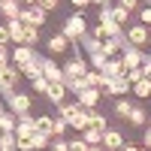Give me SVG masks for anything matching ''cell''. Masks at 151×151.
Listing matches in <instances>:
<instances>
[{"instance_id":"obj_53","label":"cell","mask_w":151,"mask_h":151,"mask_svg":"<svg viewBox=\"0 0 151 151\" xmlns=\"http://www.w3.org/2000/svg\"><path fill=\"white\" fill-rule=\"evenodd\" d=\"M45 151H52V148H45Z\"/></svg>"},{"instance_id":"obj_8","label":"cell","mask_w":151,"mask_h":151,"mask_svg":"<svg viewBox=\"0 0 151 151\" xmlns=\"http://www.w3.org/2000/svg\"><path fill=\"white\" fill-rule=\"evenodd\" d=\"M127 33H121V36H109V40H103V55L106 58H118L124 52V45H127Z\"/></svg>"},{"instance_id":"obj_41","label":"cell","mask_w":151,"mask_h":151,"mask_svg":"<svg viewBox=\"0 0 151 151\" xmlns=\"http://www.w3.org/2000/svg\"><path fill=\"white\" fill-rule=\"evenodd\" d=\"M0 45H12V40H9V27H6V21L0 24Z\"/></svg>"},{"instance_id":"obj_12","label":"cell","mask_w":151,"mask_h":151,"mask_svg":"<svg viewBox=\"0 0 151 151\" xmlns=\"http://www.w3.org/2000/svg\"><path fill=\"white\" fill-rule=\"evenodd\" d=\"M21 9H24V3H21V0H0V15H3L6 21L21 18Z\"/></svg>"},{"instance_id":"obj_24","label":"cell","mask_w":151,"mask_h":151,"mask_svg":"<svg viewBox=\"0 0 151 151\" xmlns=\"http://www.w3.org/2000/svg\"><path fill=\"white\" fill-rule=\"evenodd\" d=\"M103 133H106V130H100V127H94V124H91V127L82 130V139H85L88 145H103Z\"/></svg>"},{"instance_id":"obj_23","label":"cell","mask_w":151,"mask_h":151,"mask_svg":"<svg viewBox=\"0 0 151 151\" xmlns=\"http://www.w3.org/2000/svg\"><path fill=\"white\" fill-rule=\"evenodd\" d=\"M79 112H82V106H79V100H76V103H67V100H64V103H60L58 106V115L60 118H67V124L76 118V115H79Z\"/></svg>"},{"instance_id":"obj_42","label":"cell","mask_w":151,"mask_h":151,"mask_svg":"<svg viewBox=\"0 0 151 151\" xmlns=\"http://www.w3.org/2000/svg\"><path fill=\"white\" fill-rule=\"evenodd\" d=\"M118 6H124L127 12H136L139 9V0H118Z\"/></svg>"},{"instance_id":"obj_37","label":"cell","mask_w":151,"mask_h":151,"mask_svg":"<svg viewBox=\"0 0 151 151\" xmlns=\"http://www.w3.org/2000/svg\"><path fill=\"white\" fill-rule=\"evenodd\" d=\"M124 76H127V82H130V85H136L139 79H145V73H142V67H133V70H127Z\"/></svg>"},{"instance_id":"obj_51","label":"cell","mask_w":151,"mask_h":151,"mask_svg":"<svg viewBox=\"0 0 151 151\" xmlns=\"http://www.w3.org/2000/svg\"><path fill=\"white\" fill-rule=\"evenodd\" d=\"M145 6H151V0H145Z\"/></svg>"},{"instance_id":"obj_9","label":"cell","mask_w":151,"mask_h":151,"mask_svg":"<svg viewBox=\"0 0 151 151\" xmlns=\"http://www.w3.org/2000/svg\"><path fill=\"white\" fill-rule=\"evenodd\" d=\"M130 82H127V76H118V79H112L106 88H103V97H124V94H130Z\"/></svg>"},{"instance_id":"obj_43","label":"cell","mask_w":151,"mask_h":151,"mask_svg":"<svg viewBox=\"0 0 151 151\" xmlns=\"http://www.w3.org/2000/svg\"><path fill=\"white\" fill-rule=\"evenodd\" d=\"M40 6H42L45 12H55V9L60 6V0H40Z\"/></svg>"},{"instance_id":"obj_15","label":"cell","mask_w":151,"mask_h":151,"mask_svg":"<svg viewBox=\"0 0 151 151\" xmlns=\"http://www.w3.org/2000/svg\"><path fill=\"white\" fill-rule=\"evenodd\" d=\"M15 124H18V115L3 109V103H0V133H15Z\"/></svg>"},{"instance_id":"obj_11","label":"cell","mask_w":151,"mask_h":151,"mask_svg":"<svg viewBox=\"0 0 151 151\" xmlns=\"http://www.w3.org/2000/svg\"><path fill=\"white\" fill-rule=\"evenodd\" d=\"M100 97H103V91H100V88H85V91L76 94V100H79L82 109H94V106L100 103Z\"/></svg>"},{"instance_id":"obj_4","label":"cell","mask_w":151,"mask_h":151,"mask_svg":"<svg viewBox=\"0 0 151 151\" xmlns=\"http://www.w3.org/2000/svg\"><path fill=\"white\" fill-rule=\"evenodd\" d=\"M45 18H48V12H45L40 3H30V6H24V9H21V21H24V24L42 27V24H45Z\"/></svg>"},{"instance_id":"obj_39","label":"cell","mask_w":151,"mask_h":151,"mask_svg":"<svg viewBox=\"0 0 151 151\" xmlns=\"http://www.w3.org/2000/svg\"><path fill=\"white\" fill-rule=\"evenodd\" d=\"M70 148H73V151H88V142L82 139V133L76 136V139H70Z\"/></svg>"},{"instance_id":"obj_50","label":"cell","mask_w":151,"mask_h":151,"mask_svg":"<svg viewBox=\"0 0 151 151\" xmlns=\"http://www.w3.org/2000/svg\"><path fill=\"white\" fill-rule=\"evenodd\" d=\"M21 3H24V6H30V3H40V0H21Z\"/></svg>"},{"instance_id":"obj_22","label":"cell","mask_w":151,"mask_h":151,"mask_svg":"<svg viewBox=\"0 0 151 151\" xmlns=\"http://www.w3.org/2000/svg\"><path fill=\"white\" fill-rule=\"evenodd\" d=\"M79 48L85 55H94V52H103V40H97V36H91V33H85L82 40H79Z\"/></svg>"},{"instance_id":"obj_21","label":"cell","mask_w":151,"mask_h":151,"mask_svg":"<svg viewBox=\"0 0 151 151\" xmlns=\"http://www.w3.org/2000/svg\"><path fill=\"white\" fill-rule=\"evenodd\" d=\"M100 73H103L109 82H112V79H118V76H124V64H121V58H109V60H106V67L100 70Z\"/></svg>"},{"instance_id":"obj_2","label":"cell","mask_w":151,"mask_h":151,"mask_svg":"<svg viewBox=\"0 0 151 151\" xmlns=\"http://www.w3.org/2000/svg\"><path fill=\"white\" fill-rule=\"evenodd\" d=\"M85 24H88V21H85V15H82V12H76V15H70V18L64 21V27H60V33H64L67 40H70V42H79L82 36L88 33V27H85Z\"/></svg>"},{"instance_id":"obj_32","label":"cell","mask_w":151,"mask_h":151,"mask_svg":"<svg viewBox=\"0 0 151 151\" xmlns=\"http://www.w3.org/2000/svg\"><path fill=\"white\" fill-rule=\"evenodd\" d=\"M24 45H40V27H33V24H27V30H24Z\"/></svg>"},{"instance_id":"obj_48","label":"cell","mask_w":151,"mask_h":151,"mask_svg":"<svg viewBox=\"0 0 151 151\" xmlns=\"http://www.w3.org/2000/svg\"><path fill=\"white\" fill-rule=\"evenodd\" d=\"M88 151H106L103 145H88Z\"/></svg>"},{"instance_id":"obj_19","label":"cell","mask_w":151,"mask_h":151,"mask_svg":"<svg viewBox=\"0 0 151 151\" xmlns=\"http://www.w3.org/2000/svg\"><path fill=\"white\" fill-rule=\"evenodd\" d=\"M67 94H70V91H67V85H64V82H52V85H48V91H45V97L52 100L55 106H60V103H64V100H67Z\"/></svg>"},{"instance_id":"obj_6","label":"cell","mask_w":151,"mask_h":151,"mask_svg":"<svg viewBox=\"0 0 151 151\" xmlns=\"http://www.w3.org/2000/svg\"><path fill=\"white\" fill-rule=\"evenodd\" d=\"M91 70V64H88L85 58H73L64 64V82H73V79H82V76Z\"/></svg>"},{"instance_id":"obj_40","label":"cell","mask_w":151,"mask_h":151,"mask_svg":"<svg viewBox=\"0 0 151 151\" xmlns=\"http://www.w3.org/2000/svg\"><path fill=\"white\" fill-rule=\"evenodd\" d=\"M139 21L145 27H151V6H139Z\"/></svg>"},{"instance_id":"obj_36","label":"cell","mask_w":151,"mask_h":151,"mask_svg":"<svg viewBox=\"0 0 151 151\" xmlns=\"http://www.w3.org/2000/svg\"><path fill=\"white\" fill-rule=\"evenodd\" d=\"M36 130L52 136V115H40V118H36Z\"/></svg>"},{"instance_id":"obj_52","label":"cell","mask_w":151,"mask_h":151,"mask_svg":"<svg viewBox=\"0 0 151 151\" xmlns=\"http://www.w3.org/2000/svg\"><path fill=\"white\" fill-rule=\"evenodd\" d=\"M0 151H3V142H0Z\"/></svg>"},{"instance_id":"obj_5","label":"cell","mask_w":151,"mask_h":151,"mask_svg":"<svg viewBox=\"0 0 151 151\" xmlns=\"http://www.w3.org/2000/svg\"><path fill=\"white\" fill-rule=\"evenodd\" d=\"M30 103H33V97H30V94H24V91H15L12 97H6V109H9V112H15V115L30 112Z\"/></svg>"},{"instance_id":"obj_47","label":"cell","mask_w":151,"mask_h":151,"mask_svg":"<svg viewBox=\"0 0 151 151\" xmlns=\"http://www.w3.org/2000/svg\"><path fill=\"white\" fill-rule=\"evenodd\" d=\"M121 151H142V145H133V142H124Z\"/></svg>"},{"instance_id":"obj_18","label":"cell","mask_w":151,"mask_h":151,"mask_svg":"<svg viewBox=\"0 0 151 151\" xmlns=\"http://www.w3.org/2000/svg\"><path fill=\"white\" fill-rule=\"evenodd\" d=\"M121 145H124V133L121 130H106L103 133V148L106 151H121Z\"/></svg>"},{"instance_id":"obj_1","label":"cell","mask_w":151,"mask_h":151,"mask_svg":"<svg viewBox=\"0 0 151 151\" xmlns=\"http://www.w3.org/2000/svg\"><path fill=\"white\" fill-rule=\"evenodd\" d=\"M24 79L21 76V70L15 67V64H6V67H0V97H12L15 94V85Z\"/></svg>"},{"instance_id":"obj_35","label":"cell","mask_w":151,"mask_h":151,"mask_svg":"<svg viewBox=\"0 0 151 151\" xmlns=\"http://www.w3.org/2000/svg\"><path fill=\"white\" fill-rule=\"evenodd\" d=\"M48 148H52V151H70V139H64V136H52Z\"/></svg>"},{"instance_id":"obj_27","label":"cell","mask_w":151,"mask_h":151,"mask_svg":"<svg viewBox=\"0 0 151 151\" xmlns=\"http://www.w3.org/2000/svg\"><path fill=\"white\" fill-rule=\"evenodd\" d=\"M70 127H73L76 133H82L85 127H91V115H88V109H82V112H79V115H76V118L70 121Z\"/></svg>"},{"instance_id":"obj_16","label":"cell","mask_w":151,"mask_h":151,"mask_svg":"<svg viewBox=\"0 0 151 151\" xmlns=\"http://www.w3.org/2000/svg\"><path fill=\"white\" fill-rule=\"evenodd\" d=\"M45 45H48V52H52V58H58V55H64L67 48H70V40H67L64 33H55V36H48Z\"/></svg>"},{"instance_id":"obj_34","label":"cell","mask_w":151,"mask_h":151,"mask_svg":"<svg viewBox=\"0 0 151 151\" xmlns=\"http://www.w3.org/2000/svg\"><path fill=\"white\" fill-rule=\"evenodd\" d=\"M106 60H109V58H106L103 52H94V55H88V64H91V70H103V67H106Z\"/></svg>"},{"instance_id":"obj_13","label":"cell","mask_w":151,"mask_h":151,"mask_svg":"<svg viewBox=\"0 0 151 151\" xmlns=\"http://www.w3.org/2000/svg\"><path fill=\"white\" fill-rule=\"evenodd\" d=\"M6 27H9L12 45H24V30H27V24H24L21 18H12V21H6Z\"/></svg>"},{"instance_id":"obj_25","label":"cell","mask_w":151,"mask_h":151,"mask_svg":"<svg viewBox=\"0 0 151 151\" xmlns=\"http://www.w3.org/2000/svg\"><path fill=\"white\" fill-rule=\"evenodd\" d=\"M127 121L133 124V127H145V124H148V112H145L142 106H133L130 115H127Z\"/></svg>"},{"instance_id":"obj_26","label":"cell","mask_w":151,"mask_h":151,"mask_svg":"<svg viewBox=\"0 0 151 151\" xmlns=\"http://www.w3.org/2000/svg\"><path fill=\"white\" fill-rule=\"evenodd\" d=\"M130 91L139 97V100H148V97H151V79H148V76H145V79H139V82L130 88Z\"/></svg>"},{"instance_id":"obj_3","label":"cell","mask_w":151,"mask_h":151,"mask_svg":"<svg viewBox=\"0 0 151 151\" xmlns=\"http://www.w3.org/2000/svg\"><path fill=\"white\" fill-rule=\"evenodd\" d=\"M148 55L142 52L139 45H133V42H127L124 45V52H121V64H124V73L127 70H133V67H142V60H145Z\"/></svg>"},{"instance_id":"obj_45","label":"cell","mask_w":151,"mask_h":151,"mask_svg":"<svg viewBox=\"0 0 151 151\" xmlns=\"http://www.w3.org/2000/svg\"><path fill=\"white\" fill-rule=\"evenodd\" d=\"M142 73H145V76H148V79H151V55H148V58L142 60Z\"/></svg>"},{"instance_id":"obj_7","label":"cell","mask_w":151,"mask_h":151,"mask_svg":"<svg viewBox=\"0 0 151 151\" xmlns=\"http://www.w3.org/2000/svg\"><path fill=\"white\" fill-rule=\"evenodd\" d=\"M124 33H127V40L133 42V45H148V40H151V27H145V24L139 21V24H127V30H124Z\"/></svg>"},{"instance_id":"obj_10","label":"cell","mask_w":151,"mask_h":151,"mask_svg":"<svg viewBox=\"0 0 151 151\" xmlns=\"http://www.w3.org/2000/svg\"><path fill=\"white\" fill-rule=\"evenodd\" d=\"M33 133H36V118H30V112L18 115V124H15V136H18V139H30Z\"/></svg>"},{"instance_id":"obj_46","label":"cell","mask_w":151,"mask_h":151,"mask_svg":"<svg viewBox=\"0 0 151 151\" xmlns=\"http://www.w3.org/2000/svg\"><path fill=\"white\" fill-rule=\"evenodd\" d=\"M142 148H148V151H151V127H148V130H145V136H142Z\"/></svg>"},{"instance_id":"obj_33","label":"cell","mask_w":151,"mask_h":151,"mask_svg":"<svg viewBox=\"0 0 151 151\" xmlns=\"http://www.w3.org/2000/svg\"><path fill=\"white\" fill-rule=\"evenodd\" d=\"M48 85H52V82H48L45 76H36V79H30V91H36V94H45V91H48Z\"/></svg>"},{"instance_id":"obj_38","label":"cell","mask_w":151,"mask_h":151,"mask_svg":"<svg viewBox=\"0 0 151 151\" xmlns=\"http://www.w3.org/2000/svg\"><path fill=\"white\" fill-rule=\"evenodd\" d=\"M6 64H12V48L0 45V67H6Z\"/></svg>"},{"instance_id":"obj_54","label":"cell","mask_w":151,"mask_h":151,"mask_svg":"<svg viewBox=\"0 0 151 151\" xmlns=\"http://www.w3.org/2000/svg\"><path fill=\"white\" fill-rule=\"evenodd\" d=\"M70 151H73V148H70Z\"/></svg>"},{"instance_id":"obj_17","label":"cell","mask_w":151,"mask_h":151,"mask_svg":"<svg viewBox=\"0 0 151 151\" xmlns=\"http://www.w3.org/2000/svg\"><path fill=\"white\" fill-rule=\"evenodd\" d=\"M33 58H36V52L30 45H12V64H15V67L27 64V60H33Z\"/></svg>"},{"instance_id":"obj_29","label":"cell","mask_w":151,"mask_h":151,"mask_svg":"<svg viewBox=\"0 0 151 151\" xmlns=\"http://www.w3.org/2000/svg\"><path fill=\"white\" fill-rule=\"evenodd\" d=\"M133 106H136V103H130V100H124V97H118V100H115V115H118V118H127Z\"/></svg>"},{"instance_id":"obj_31","label":"cell","mask_w":151,"mask_h":151,"mask_svg":"<svg viewBox=\"0 0 151 151\" xmlns=\"http://www.w3.org/2000/svg\"><path fill=\"white\" fill-rule=\"evenodd\" d=\"M112 15H115V21L121 24L124 30H127V21H130V12H127V9H124V6H118V3H115V6H112Z\"/></svg>"},{"instance_id":"obj_28","label":"cell","mask_w":151,"mask_h":151,"mask_svg":"<svg viewBox=\"0 0 151 151\" xmlns=\"http://www.w3.org/2000/svg\"><path fill=\"white\" fill-rule=\"evenodd\" d=\"M88 115H91V124H94V127L109 130V121H106V115H103V112H100L97 106H94V109H88Z\"/></svg>"},{"instance_id":"obj_49","label":"cell","mask_w":151,"mask_h":151,"mask_svg":"<svg viewBox=\"0 0 151 151\" xmlns=\"http://www.w3.org/2000/svg\"><path fill=\"white\" fill-rule=\"evenodd\" d=\"M91 3H100V6H109L112 0H91Z\"/></svg>"},{"instance_id":"obj_30","label":"cell","mask_w":151,"mask_h":151,"mask_svg":"<svg viewBox=\"0 0 151 151\" xmlns=\"http://www.w3.org/2000/svg\"><path fill=\"white\" fill-rule=\"evenodd\" d=\"M67 130H70V124H67V118H52V136H67Z\"/></svg>"},{"instance_id":"obj_14","label":"cell","mask_w":151,"mask_h":151,"mask_svg":"<svg viewBox=\"0 0 151 151\" xmlns=\"http://www.w3.org/2000/svg\"><path fill=\"white\" fill-rule=\"evenodd\" d=\"M42 76L48 82H64V67H58L55 58H42Z\"/></svg>"},{"instance_id":"obj_20","label":"cell","mask_w":151,"mask_h":151,"mask_svg":"<svg viewBox=\"0 0 151 151\" xmlns=\"http://www.w3.org/2000/svg\"><path fill=\"white\" fill-rule=\"evenodd\" d=\"M24 79H36V76H42V55H36L33 60H27V64H21L18 67Z\"/></svg>"},{"instance_id":"obj_44","label":"cell","mask_w":151,"mask_h":151,"mask_svg":"<svg viewBox=\"0 0 151 151\" xmlns=\"http://www.w3.org/2000/svg\"><path fill=\"white\" fill-rule=\"evenodd\" d=\"M70 3L76 6V12H82V9H88V3H91V0H70Z\"/></svg>"}]
</instances>
